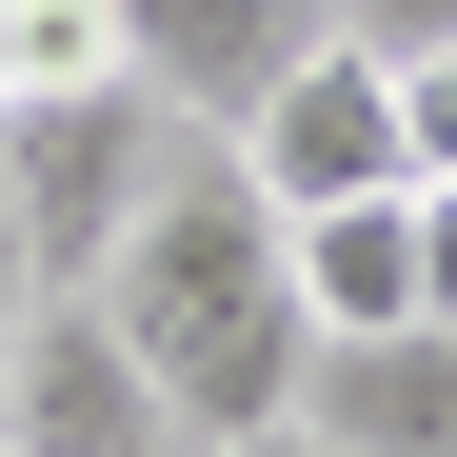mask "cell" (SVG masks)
I'll list each match as a JSON object with an SVG mask.
<instances>
[{"label":"cell","instance_id":"7a4b0ae2","mask_svg":"<svg viewBox=\"0 0 457 457\" xmlns=\"http://www.w3.org/2000/svg\"><path fill=\"white\" fill-rule=\"evenodd\" d=\"M160 160H179V100H139V80H100V100H21V120H0L21 259H40V278H100V259L139 239V199H160Z\"/></svg>","mask_w":457,"mask_h":457},{"label":"cell","instance_id":"277c9868","mask_svg":"<svg viewBox=\"0 0 457 457\" xmlns=\"http://www.w3.org/2000/svg\"><path fill=\"white\" fill-rule=\"evenodd\" d=\"M219 139H239V179H259L278 219H319V199H378V179H418V160H398V80H378V60H358L338 21L298 40L278 80H259L239 120H219Z\"/></svg>","mask_w":457,"mask_h":457},{"label":"cell","instance_id":"5b68a950","mask_svg":"<svg viewBox=\"0 0 457 457\" xmlns=\"http://www.w3.org/2000/svg\"><path fill=\"white\" fill-rule=\"evenodd\" d=\"M298 437L338 457H457V319H378L298 358Z\"/></svg>","mask_w":457,"mask_h":457},{"label":"cell","instance_id":"3957f363","mask_svg":"<svg viewBox=\"0 0 457 457\" xmlns=\"http://www.w3.org/2000/svg\"><path fill=\"white\" fill-rule=\"evenodd\" d=\"M0 457H199L179 398L139 378V338L100 319V278H40L0 319Z\"/></svg>","mask_w":457,"mask_h":457},{"label":"cell","instance_id":"30bf717a","mask_svg":"<svg viewBox=\"0 0 457 457\" xmlns=\"http://www.w3.org/2000/svg\"><path fill=\"white\" fill-rule=\"evenodd\" d=\"M378 80H398V160L457 179V60H378Z\"/></svg>","mask_w":457,"mask_h":457},{"label":"cell","instance_id":"9c48e42d","mask_svg":"<svg viewBox=\"0 0 457 457\" xmlns=\"http://www.w3.org/2000/svg\"><path fill=\"white\" fill-rule=\"evenodd\" d=\"M358 60H457V0H319Z\"/></svg>","mask_w":457,"mask_h":457},{"label":"cell","instance_id":"6da1fadb","mask_svg":"<svg viewBox=\"0 0 457 457\" xmlns=\"http://www.w3.org/2000/svg\"><path fill=\"white\" fill-rule=\"evenodd\" d=\"M100 319L139 338V378L179 398L199 457H239L298 418V358H319V319H298V259H278V199L239 179V139L179 120L160 199H139V239L100 259Z\"/></svg>","mask_w":457,"mask_h":457},{"label":"cell","instance_id":"7c38bea8","mask_svg":"<svg viewBox=\"0 0 457 457\" xmlns=\"http://www.w3.org/2000/svg\"><path fill=\"white\" fill-rule=\"evenodd\" d=\"M0 120H21V0H0Z\"/></svg>","mask_w":457,"mask_h":457},{"label":"cell","instance_id":"52a82bcc","mask_svg":"<svg viewBox=\"0 0 457 457\" xmlns=\"http://www.w3.org/2000/svg\"><path fill=\"white\" fill-rule=\"evenodd\" d=\"M278 259H298V319H319V338L437 319V278H418V179H378V199H319V219H278Z\"/></svg>","mask_w":457,"mask_h":457},{"label":"cell","instance_id":"4fadbf2b","mask_svg":"<svg viewBox=\"0 0 457 457\" xmlns=\"http://www.w3.org/2000/svg\"><path fill=\"white\" fill-rule=\"evenodd\" d=\"M239 457H338V437H298V418H278V437H239Z\"/></svg>","mask_w":457,"mask_h":457},{"label":"cell","instance_id":"8fae6325","mask_svg":"<svg viewBox=\"0 0 457 457\" xmlns=\"http://www.w3.org/2000/svg\"><path fill=\"white\" fill-rule=\"evenodd\" d=\"M418 278H437V319H457V179H418Z\"/></svg>","mask_w":457,"mask_h":457},{"label":"cell","instance_id":"ba28073f","mask_svg":"<svg viewBox=\"0 0 457 457\" xmlns=\"http://www.w3.org/2000/svg\"><path fill=\"white\" fill-rule=\"evenodd\" d=\"M120 80V0H21V100H100Z\"/></svg>","mask_w":457,"mask_h":457},{"label":"cell","instance_id":"8992f818","mask_svg":"<svg viewBox=\"0 0 457 457\" xmlns=\"http://www.w3.org/2000/svg\"><path fill=\"white\" fill-rule=\"evenodd\" d=\"M298 40H319V0H120V80L179 120H239Z\"/></svg>","mask_w":457,"mask_h":457}]
</instances>
